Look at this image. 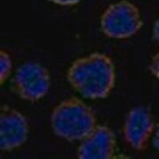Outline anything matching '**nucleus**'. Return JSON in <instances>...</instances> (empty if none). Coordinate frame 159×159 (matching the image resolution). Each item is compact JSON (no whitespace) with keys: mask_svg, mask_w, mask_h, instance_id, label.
I'll return each mask as SVG.
<instances>
[{"mask_svg":"<svg viewBox=\"0 0 159 159\" xmlns=\"http://www.w3.org/2000/svg\"><path fill=\"white\" fill-rule=\"evenodd\" d=\"M116 74L112 60L102 53L75 60L67 72V80L82 97L90 99L105 98L115 85Z\"/></svg>","mask_w":159,"mask_h":159,"instance_id":"nucleus-1","label":"nucleus"},{"mask_svg":"<svg viewBox=\"0 0 159 159\" xmlns=\"http://www.w3.org/2000/svg\"><path fill=\"white\" fill-rule=\"evenodd\" d=\"M52 130L69 142L82 141L97 125L93 110L77 97L61 102L51 114Z\"/></svg>","mask_w":159,"mask_h":159,"instance_id":"nucleus-2","label":"nucleus"},{"mask_svg":"<svg viewBox=\"0 0 159 159\" xmlns=\"http://www.w3.org/2000/svg\"><path fill=\"white\" fill-rule=\"evenodd\" d=\"M142 25L138 7L127 0L111 5L101 17V30L111 38H128L136 34Z\"/></svg>","mask_w":159,"mask_h":159,"instance_id":"nucleus-3","label":"nucleus"},{"mask_svg":"<svg viewBox=\"0 0 159 159\" xmlns=\"http://www.w3.org/2000/svg\"><path fill=\"white\" fill-rule=\"evenodd\" d=\"M51 78L48 70L35 62L23 64L11 80V89L23 100L35 102L48 93Z\"/></svg>","mask_w":159,"mask_h":159,"instance_id":"nucleus-4","label":"nucleus"},{"mask_svg":"<svg viewBox=\"0 0 159 159\" xmlns=\"http://www.w3.org/2000/svg\"><path fill=\"white\" fill-rule=\"evenodd\" d=\"M29 134L26 118L20 111L5 105L0 113V148L10 151L24 144Z\"/></svg>","mask_w":159,"mask_h":159,"instance_id":"nucleus-5","label":"nucleus"},{"mask_svg":"<svg viewBox=\"0 0 159 159\" xmlns=\"http://www.w3.org/2000/svg\"><path fill=\"white\" fill-rule=\"evenodd\" d=\"M155 125L149 110L136 107L128 112L124 124V137L128 145L135 150H143L148 145Z\"/></svg>","mask_w":159,"mask_h":159,"instance_id":"nucleus-6","label":"nucleus"},{"mask_svg":"<svg viewBox=\"0 0 159 159\" xmlns=\"http://www.w3.org/2000/svg\"><path fill=\"white\" fill-rule=\"evenodd\" d=\"M117 149L116 137L106 125H97L85 137L78 148L80 159L112 158Z\"/></svg>","mask_w":159,"mask_h":159,"instance_id":"nucleus-7","label":"nucleus"},{"mask_svg":"<svg viewBox=\"0 0 159 159\" xmlns=\"http://www.w3.org/2000/svg\"><path fill=\"white\" fill-rule=\"evenodd\" d=\"M12 67L11 59L9 54H7L6 51H0V80L1 85L6 82V80L10 77L11 70Z\"/></svg>","mask_w":159,"mask_h":159,"instance_id":"nucleus-8","label":"nucleus"},{"mask_svg":"<svg viewBox=\"0 0 159 159\" xmlns=\"http://www.w3.org/2000/svg\"><path fill=\"white\" fill-rule=\"evenodd\" d=\"M149 70L154 76L159 80V52L157 53L152 58L149 65Z\"/></svg>","mask_w":159,"mask_h":159,"instance_id":"nucleus-9","label":"nucleus"},{"mask_svg":"<svg viewBox=\"0 0 159 159\" xmlns=\"http://www.w3.org/2000/svg\"><path fill=\"white\" fill-rule=\"evenodd\" d=\"M52 3L56 4V5H59V6H74L76 4H78L80 1L81 0H49Z\"/></svg>","mask_w":159,"mask_h":159,"instance_id":"nucleus-10","label":"nucleus"},{"mask_svg":"<svg viewBox=\"0 0 159 159\" xmlns=\"http://www.w3.org/2000/svg\"><path fill=\"white\" fill-rule=\"evenodd\" d=\"M153 146L159 152V124L156 127V132H155V135L153 137Z\"/></svg>","mask_w":159,"mask_h":159,"instance_id":"nucleus-11","label":"nucleus"},{"mask_svg":"<svg viewBox=\"0 0 159 159\" xmlns=\"http://www.w3.org/2000/svg\"><path fill=\"white\" fill-rule=\"evenodd\" d=\"M153 35L154 39L159 43V19L155 22V25H154Z\"/></svg>","mask_w":159,"mask_h":159,"instance_id":"nucleus-12","label":"nucleus"}]
</instances>
